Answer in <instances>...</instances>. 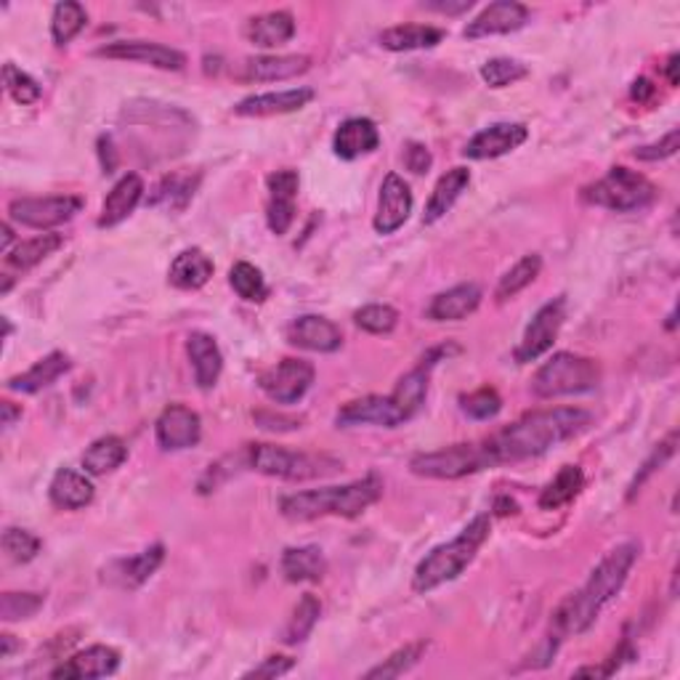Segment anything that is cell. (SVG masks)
Masks as SVG:
<instances>
[{"label":"cell","instance_id":"f5cc1de1","mask_svg":"<svg viewBox=\"0 0 680 680\" xmlns=\"http://www.w3.org/2000/svg\"><path fill=\"white\" fill-rule=\"evenodd\" d=\"M678 147H680V131L672 128L670 134L659 138L657 144H646V147H638L633 155L644 162H657V160H667V157L676 155Z\"/></svg>","mask_w":680,"mask_h":680},{"label":"cell","instance_id":"30bf717a","mask_svg":"<svg viewBox=\"0 0 680 680\" xmlns=\"http://www.w3.org/2000/svg\"><path fill=\"white\" fill-rule=\"evenodd\" d=\"M83 211V200L72 194L61 197H22L9 205V216L16 224L30 226V229H54V226L67 224Z\"/></svg>","mask_w":680,"mask_h":680},{"label":"cell","instance_id":"ee69618b","mask_svg":"<svg viewBox=\"0 0 680 680\" xmlns=\"http://www.w3.org/2000/svg\"><path fill=\"white\" fill-rule=\"evenodd\" d=\"M428 648V644H409L405 648H399V651H394L392 657L383 659L381 665L373 667V670L367 672L370 680H377V678H399L405 676L407 670H412L415 665L420 662V657H423V651Z\"/></svg>","mask_w":680,"mask_h":680},{"label":"cell","instance_id":"11a10c76","mask_svg":"<svg viewBox=\"0 0 680 680\" xmlns=\"http://www.w3.org/2000/svg\"><path fill=\"white\" fill-rule=\"evenodd\" d=\"M431 162H433V157H431V152H428V149L423 147V144H407L405 147V166H407V170H412V173H426L428 168H431Z\"/></svg>","mask_w":680,"mask_h":680},{"label":"cell","instance_id":"d4e9b609","mask_svg":"<svg viewBox=\"0 0 680 680\" xmlns=\"http://www.w3.org/2000/svg\"><path fill=\"white\" fill-rule=\"evenodd\" d=\"M120 654L112 646H91L69 657L65 665L52 670V678H106L115 676Z\"/></svg>","mask_w":680,"mask_h":680},{"label":"cell","instance_id":"816d5d0a","mask_svg":"<svg viewBox=\"0 0 680 680\" xmlns=\"http://www.w3.org/2000/svg\"><path fill=\"white\" fill-rule=\"evenodd\" d=\"M676 444H678V433H676V431H672V433H670V437H667V439H665V442H662V444H659V446H657V450H654V452H651V457H648V460H646V463H644V468H641V471H638V476H635V478H633V484H630V495H627V497H630V500H633V497H635V492H638V489H641V487H644V484H646V478H648V476H651V474H654V471H657V468H662V465L667 463V460H670L672 455H676Z\"/></svg>","mask_w":680,"mask_h":680},{"label":"cell","instance_id":"c3c4849f","mask_svg":"<svg viewBox=\"0 0 680 680\" xmlns=\"http://www.w3.org/2000/svg\"><path fill=\"white\" fill-rule=\"evenodd\" d=\"M41 540L33 532H27V529L9 526L3 532V551L14 564H30L41 553Z\"/></svg>","mask_w":680,"mask_h":680},{"label":"cell","instance_id":"4dcf8cb0","mask_svg":"<svg viewBox=\"0 0 680 680\" xmlns=\"http://www.w3.org/2000/svg\"><path fill=\"white\" fill-rule=\"evenodd\" d=\"M197 186H200V173H192V170H175V173H168L166 179L152 189L149 205L162 207V211L170 213H179L192 203Z\"/></svg>","mask_w":680,"mask_h":680},{"label":"cell","instance_id":"db71d44e","mask_svg":"<svg viewBox=\"0 0 680 680\" xmlns=\"http://www.w3.org/2000/svg\"><path fill=\"white\" fill-rule=\"evenodd\" d=\"M295 667V662L290 657H267L261 665L253 667V670L245 672V678H280L285 676Z\"/></svg>","mask_w":680,"mask_h":680},{"label":"cell","instance_id":"7402d4cb","mask_svg":"<svg viewBox=\"0 0 680 680\" xmlns=\"http://www.w3.org/2000/svg\"><path fill=\"white\" fill-rule=\"evenodd\" d=\"M446 354V349H433L431 354H428L423 362L418 364L415 370H409V373L401 377L399 383H396L392 399L399 405L401 412H405L407 420H412L415 415L420 412V407L426 405V394H428V381H431V370L437 367L439 359H442Z\"/></svg>","mask_w":680,"mask_h":680},{"label":"cell","instance_id":"2e32d148","mask_svg":"<svg viewBox=\"0 0 680 680\" xmlns=\"http://www.w3.org/2000/svg\"><path fill=\"white\" fill-rule=\"evenodd\" d=\"M409 213H412V192H409L407 181L399 173H388L381 186V197H377V213H375V231L377 235H394L407 224Z\"/></svg>","mask_w":680,"mask_h":680},{"label":"cell","instance_id":"5bb4252c","mask_svg":"<svg viewBox=\"0 0 680 680\" xmlns=\"http://www.w3.org/2000/svg\"><path fill=\"white\" fill-rule=\"evenodd\" d=\"M97 56L104 59H120V61H138V65H149L157 69H168V72H181L186 67V56L170 46H160V43L147 41H117L110 46L99 48Z\"/></svg>","mask_w":680,"mask_h":680},{"label":"cell","instance_id":"d590c367","mask_svg":"<svg viewBox=\"0 0 680 680\" xmlns=\"http://www.w3.org/2000/svg\"><path fill=\"white\" fill-rule=\"evenodd\" d=\"M444 30L428 27V24H399L381 35V46L388 52H423L444 41Z\"/></svg>","mask_w":680,"mask_h":680},{"label":"cell","instance_id":"7dc6e473","mask_svg":"<svg viewBox=\"0 0 680 680\" xmlns=\"http://www.w3.org/2000/svg\"><path fill=\"white\" fill-rule=\"evenodd\" d=\"M526 65H521L519 59H508V56H497V59H489L487 65L481 67V78L489 88L513 86L519 83L521 78H526Z\"/></svg>","mask_w":680,"mask_h":680},{"label":"cell","instance_id":"6125c7cd","mask_svg":"<svg viewBox=\"0 0 680 680\" xmlns=\"http://www.w3.org/2000/svg\"><path fill=\"white\" fill-rule=\"evenodd\" d=\"M3 242H0V250H3L5 256L11 253V242H14V229H11V224H3Z\"/></svg>","mask_w":680,"mask_h":680},{"label":"cell","instance_id":"9c48e42d","mask_svg":"<svg viewBox=\"0 0 680 680\" xmlns=\"http://www.w3.org/2000/svg\"><path fill=\"white\" fill-rule=\"evenodd\" d=\"M314 364L304 359H282L258 377V386L276 405H295L308 394L314 383Z\"/></svg>","mask_w":680,"mask_h":680},{"label":"cell","instance_id":"4fadbf2b","mask_svg":"<svg viewBox=\"0 0 680 680\" xmlns=\"http://www.w3.org/2000/svg\"><path fill=\"white\" fill-rule=\"evenodd\" d=\"M336 423L340 428H356V426L399 428L407 423V418L392 396H364V399L349 401L345 407H340L336 415Z\"/></svg>","mask_w":680,"mask_h":680},{"label":"cell","instance_id":"8d00e7d4","mask_svg":"<svg viewBox=\"0 0 680 680\" xmlns=\"http://www.w3.org/2000/svg\"><path fill=\"white\" fill-rule=\"evenodd\" d=\"M61 245H65L61 235H37L33 239H24L5 256V267L16 269V272H30L37 263L46 261L48 256H54Z\"/></svg>","mask_w":680,"mask_h":680},{"label":"cell","instance_id":"f1b7e54d","mask_svg":"<svg viewBox=\"0 0 680 680\" xmlns=\"http://www.w3.org/2000/svg\"><path fill=\"white\" fill-rule=\"evenodd\" d=\"M468 184H471V170L468 168L446 170L442 179L437 181V186H433L431 197H428L423 224L431 226V224L442 222L446 213L452 211V205H455L460 200V194L468 189Z\"/></svg>","mask_w":680,"mask_h":680},{"label":"cell","instance_id":"44dd1931","mask_svg":"<svg viewBox=\"0 0 680 680\" xmlns=\"http://www.w3.org/2000/svg\"><path fill=\"white\" fill-rule=\"evenodd\" d=\"M287 340L298 349L317 351V354H332L343 345V332L336 322L319 317V314H304L287 327Z\"/></svg>","mask_w":680,"mask_h":680},{"label":"cell","instance_id":"f6af8a7d","mask_svg":"<svg viewBox=\"0 0 680 680\" xmlns=\"http://www.w3.org/2000/svg\"><path fill=\"white\" fill-rule=\"evenodd\" d=\"M3 83H5V91H9V97L14 99L16 104H35L37 99L43 97V88L33 75H27L24 69L11 65V61L3 67Z\"/></svg>","mask_w":680,"mask_h":680},{"label":"cell","instance_id":"cb8c5ba5","mask_svg":"<svg viewBox=\"0 0 680 680\" xmlns=\"http://www.w3.org/2000/svg\"><path fill=\"white\" fill-rule=\"evenodd\" d=\"M314 99L311 88H290V91L276 93H258V97L242 99L235 106V115L239 117H272V115H287V112H298Z\"/></svg>","mask_w":680,"mask_h":680},{"label":"cell","instance_id":"94428289","mask_svg":"<svg viewBox=\"0 0 680 680\" xmlns=\"http://www.w3.org/2000/svg\"><path fill=\"white\" fill-rule=\"evenodd\" d=\"M0 644H3V651H0V657H3V659H11V654L16 651V641H14V635L3 633V635H0Z\"/></svg>","mask_w":680,"mask_h":680},{"label":"cell","instance_id":"484cf974","mask_svg":"<svg viewBox=\"0 0 680 680\" xmlns=\"http://www.w3.org/2000/svg\"><path fill=\"white\" fill-rule=\"evenodd\" d=\"M478 304H481V287L474 285V282H465V285H455L439 293L428 304V319H433V322H460V319L471 317Z\"/></svg>","mask_w":680,"mask_h":680},{"label":"cell","instance_id":"bcb514c9","mask_svg":"<svg viewBox=\"0 0 680 680\" xmlns=\"http://www.w3.org/2000/svg\"><path fill=\"white\" fill-rule=\"evenodd\" d=\"M354 322L362 327L364 332H373V336H388L399 325V311L394 306L386 304H373L359 308L354 314Z\"/></svg>","mask_w":680,"mask_h":680},{"label":"cell","instance_id":"836d02e7","mask_svg":"<svg viewBox=\"0 0 680 680\" xmlns=\"http://www.w3.org/2000/svg\"><path fill=\"white\" fill-rule=\"evenodd\" d=\"M211 276H213V261L200 248L181 250V253L173 258L170 272H168L170 285L179 290L205 287Z\"/></svg>","mask_w":680,"mask_h":680},{"label":"cell","instance_id":"60d3db41","mask_svg":"<svg viewBox=\"0 0 680 680\" xmlns=\"http://www.w3.org/2000/svg\"><path fill=\"white\" fill-rule=\"evenodd\" d=\"M88 14L80 3H72V0H65L54 9L52 16V35L56 46H67L69 41H75L80 33L86 30Z\"/></svg>","mask_w":680,"mask_h":680},{"label":"cell","instance_id":"d6986e66","mask_svg":"<svg viewBox=\"0 0 680 680\" xmlns=\"http://www.w3.org/2000/svg\"><path fill=\"white\" fill-rule=\"evenodd\" d=\"M529 22V9L524 3H515V0H497L489 3L487 9L478 14L474 22H468V27L463 30V35L468 41H478V37H492V35H508L521 30Z\"/></svg>","mask_w":680,"mask_h":680},{"label":"cell","instance_id":"f546056e","mask_svg":"<svg viewBox=\"0 0 680 680\" xmlns=\"http://www.w3.org/2000/svg\"><path fill=\"white\" fill-rule=\"evenodd\" d=\"M295 35V19L287 11H269V14L248 19L245 37L258 48H280Z\"/></svg>","mask_w":680,"mask_h":680},{"label":"cell","instance_id":"d6a6232c","mask_svg":"<svg viewBox=\"0 0 680 680\" xmlns=\"http://www.w3.org/2000/svg\"><path fill=\"white\" fill-rule=\"evenodd\" d=\"M48 497L56 508L61 510H80L91 506L93 500V484L86 474H78L72 468L56 471L48 487Z\"/></svg>","mask_w":680,"mask_h":680},{"label":"cell","instance_id":"6da1fadb","mask_svg":"<svg viewBox=\"0 0 680 680\" xmlns=\"http://www.w3.org/2000/svg\"><path fill=\"white\" fill-rule=\"evenodd\" d=\"M593 415L579 407H556L529 412L513 426L502 428L492 439H487L489 457L495 465L519 463V460L540 457L553 446L569 442L571 437L582 433L590 426Z\"/></svg>","mask_w":680,"mask_h":680},{"label":"cell","instance_id":"9a60e30c","mask_svg":"<svg viewBox=\"0 0 680 680\" xmlns=\"http://www.w3.org/2000/svg\"><path fill=\"white\" fill-rule=\"evenodd\" d=\"M269 186V205H267V224L276 237L287 235V229L295 222V197H298V170H276L267 179Z\"/></svg>","mask_w":680,"mask_h":680},{"label":"cell","instance_id":"52a82bcc","mask_svg":"<svg viewBox=\"0 0 680 680\" xmlns=\"http://www.w3.org/2000/svg\"><path fill=\"white\" fill-rule=\"evenodd\" d=\"M248 468L263 476L282 478V481H308L338 471L340 465L327 455H308V452H293L274 444H250Z\"/></svg>","mask_w":680,"mask_h":680},{"label":"cell","instance_id":"8992f818","mask_svg":"<svg viewBox=\"0 0 680 680\" xmlns=\"http://www.w3.org/2000/svg\"><path fill=\"white\" fill-rule=\"evenodd\" d=\"M582 200L614 213L644 211L657 200V186L638 170L616 166L601 181L582 189Z\"/></svg>","mask_w":680,"mask_h":680},{"label":"cell","instance_id":"f35d334b","mask_svg":"<svg viewBox=\"0 0 680 680\" xmlns=\"http://www.w3.org/2000/svg\"><path fill=\"white\" fill-rule=\"evenodd\" d=\"M582 487H585L582 468H579V465H564V468L556 474V478L543 489V495H540V508L556 510L562 506H569Z\"/></svg>","mask_w":680,"mask_h":680},{"label":"cell","instance_id":"7a4b0ae2","mask_svg":"<svg viewBox=\"0 0 680 680\" xmlns=\"http://www.w3.org/2000/svg\"><path fill=\"white\" fill-rule=\"evenodd\" d=\"M638 545L625 543L616 545L614 551H609L607 556H603V562L596 566L588 582H585L575 596L566 598L562 607L556 609V614H553L556 638L579 635L593 627V622L598 620V614L603 612V607H609L622 590V585L627 582L630 569L638 562Z\"/></svg>","mask_w":680,"mask_h":680},{"label":"cell","instance_id":"ab89813d","mask_svg":"<svg viewBox=\"0 0 680 680\" xmlns=\"http://www.w3.org/2000/svg\"><path fill=\"white\" fill-rule=\"evenodd\" d=\"M319 614H322V603H319V598L306 593L298 601V607L293 609V614H290L285 633H282V641H285L287 646L304 644L308 635H311L314 625L319 622Z\"/></svg>","mask_w":680,"mask_h":680},{"label":"cell","instance_id":"9f6ffc18","mask_svg":"<svg viewBox=\"0 0 680 680\" xmlns=\"http://www.w3.org/2000/svg\"><path fill=\"white\" fill-rule=\"evenodd\" d=\"M426 9L439 11V14H463V11H471V0H460V3H444V0H431V3H423Z\"/></svg>","mask_w":680,"mask_h":680},{"label":"cell","instance_id":"1f68e13d","mask_svg":"<svg viewBox=\"0 0 680 680\" xmlns=\"http://www.w3.org/2000/svg\"><path fill=\"white\" fill-rule=\"evenodd\" d=\"M69 367H72L69 356L61 354V351H54V354H48L46 359H41V362H35L27 373L11 377L5 386H9V392L37 394V392H43V388L54 386L61 375L69 373Z\"/></svg>","mask_w":680,"mask_h":680},{"label":"cell","instance_id":"83f0119b","mask_svg":"<svg viewBox=\"0 0 680 680\" xmlns=\"http://www.w3.org/2000/svg\"><path fill=\"white\" fill-rule=\"evenodd\" d=\"M144 197V181L138 173H125L123 179L112 186V192L106 194L102 205V216H99V226L102 229H112V226L123 224L131 213L136 211V205Z\"/></svg>","mask_w":680,"mask_h":680},{"label":"cell","instance_id":"3957f363","mask_svg":"<svg viewBox=\"0 0 680 680\" xmlns=\"http://www.w3.org/2000/svg\"><path fill=\"white\" fill-rule=\"evenodd\" d=\"M383 497V478L377 474H367L359 481L343 484V487H325L308 489V492H295L282 497L280 510L287 521H314L325 515H340V519H354L364 513L370 506H375Z\"/></svg>","mask_w":680,"mask_h":680},{"label":"cell","instance_id":"b9f144b4","mask_svg":"<svg viewBox=\"0 0 680 680\" xmlns=\"http://www.w3.org/2000/svg\"><path fill=\"white\" fill-rule=\"evenodd\" d=\"M540 272H543V258H540L537 253L532 256H524L519 263H515L510 272L502 276L500 285H497V301H508V298H515V295L521 293V290H526L529 285H532L534 280H537Z\"/></svg>","mask_w":680,"mask_h":680},{"label":"cell","instance_id":"6f0895ef","mask_svg":"<svg viewBox=\"0 0 680 680\" xmlns=\"http://www.w3.org/2000/svg\"><path fill=\"white\" fill-rule=\"evenodd\" d=\"M651 97H654V86H651V80H646V78L635 80V83H633V99H635V102L646 104L648 99H651Z\"/></svg>","mask_w":680,"mask_h":680},{"label":"cell","instance_id":"681fc988","mask_svg":"<svg viewBox=\"0 0 680 680\" xmlns=\"http://www.w3.org/2000/svg\"><path fill=\"white\" fill-rule=\"evenodd\" d=\"M460 407H463V412L468 415V418L492 420L500 415L502 399L495 388H478V392L463 396V399H460Z\"/></svg>","mask_w":680,"mask_h":680},{"label":"cell","instance_id":"277c9868","mask_svg":"<svg viewBox=\"0 0 680 680\" xmlns=\"http://www.w3.org/2000/svg\"><path fill=\"white\" fill-rule=\"evenodd\" d=\"M489 532H492V519H489L487 513H481L476 515L452 543L433 547L423 562L418 564V569H415V593H431V590L442 588V585L463 575V571L474 564L478 547L487 543Z\"/></svg>","mask_w":680,"mask_h":680},{"label":"cell","instance_id":"ba28073f","mask_svg":"<svg viewBox=\"0 0 680 680\" xmlns=\"http://www.w3.org/2000/svg\"><path fill=\"white\" fill-rule=\"evenodd\" d=\"M484 468H495L492 457H489L487 444H452L446 450L423 452L415 455L409 463V471L415 476L423 478H442V481H452V478H463L471 474H478Z\"/></svg>","mask_w":680,"mask_h":680},{"label":"cell","instance_id":"f907efd6","mask_svg":"<svg viewBox=\"0 0 680 680\" xmlns=\"http://www.w3.org/2000/svg\"><path fill=\"white\" fill-rule=\"evenodd\" d=\"M43 603H46V596L41 593H3V598H0V616L5 622L27 620V616L37 614Z\"/></svg>","mask_w":680,"mask_h":680},{"label":"cell","instance_id":"7bdbcfd3","mask_svg":"<svg viewBox=\"0 0 680 680\" xmlns=\"http://www.w3.org/2000/svg\"><path fill=\"white\" fill-rule=\"evenodd\" d=\"M229 285L235 287V293L239 295V298L250 301V304H261V301H267V295H269V285H267V280H263L261 269H256L253 263H248V261H239L231 267Z\"/></svg>","mask_w":680,"mask_h":680},{"label":"cell","instance_id":"e575fe53","mask_svg":"<svg viewBox=\"0 0 680 680\" xmlns=\"http://www.w3.org/2000/svg\"><path fill=\"white\" fill-rule=\"evenodd\" d=\"M327 571V562L317 545H301L287 547L282 553V575L287 582H317Z\"/></svg>","mask_w":680,"mask_h":680},{"label":"cell","instance_id":"74e56055","mask_svg":"<svg viewBox=\"0 0 680 680\" xmlns=\"http://www.w3.org/2000/svg\"><path fill=\"white\" fill-rule=\"evenodd\" d=\"M125 457H128V446H125L123 439L102 437L86 450L83 468H86V474H91V476H104L120 468V465L125 463Z\"/></svg>","mask_w":680,"mask_h":680},{"label":"cell","instance_id":"8fae6325","mask_svg":"<svg viewBox=\"0 0 680 680\" xmlns=\"http://www.w3.org/2000/svg\"><path fill=\"white\" fill-rule=\"evenodd\" d=\"M564 319H566V298L562 295V298L551 301V304H545L537 314H534L524 338H521L519 349H515V362L526 364L547 354V351L553 349V343H556L558 332H562Z\"/></svg>","mask_w":680,"mask_h":680},{"label":"cell","instance_id":"91938a15","mask_svg":"<svg viewBox=\"0 0 680 680\" xmlns=\"http://www.w3.org/2000/svg\"><path fill=\"white\" fill-rule=\"evenodd\" d=\"M678 61H680L678 54H672L670 59H667L665 72H667V80H670V86H678Z\"/></svg>","mask_w":680,"mask_h":680},{"label":"cell","instance_id":"603a6c76","mask_svg":"<svg viewBox=\"0 0 680 680\" xmlns=\"http://www.w3.org/2000/svg\"><path fill=\"white\" fill-rule=\"evenodd\" d=\"M381 147V131L370 117H349L338 125L332 136V152L340 160H356V157L375 152Z\"/></svg>","mask_w":680,"mask_h":680},{"label":"cell","instance_id":"5b68a950","mask_svg":"<svg viewBox=\"0 0 680 680\" xmlns=\"http://www.w3.org/2000/svg\"><path fill=\"white\" fill-rule=\"evenodd\" d=\"M601 383V367L588 356L558 351L543 367L537 370L532 381V392L540 399H558V396L588 394Z\"/></svg>","mask_w":680,"mask_h":680},{"label":"cell","instance_id":"7c38bea8","mask_svg":"<svg viewBox=\"0 0 680 680\" xmlns=\"http://www.w3.org/2000/svg\"><path fill=\"white\" fill-rule=\"evenodd\" d=\"M155 437L157 444L166 452H179L189 450V446H197L200 437H203V420L194 409L184 405H170L162 409V415L155 423Z\"/></svg>","mask_w":680,"mask_h":680},{"label":"cell","instance_id":"4316f807","mask_svg":"<svg viewBox=\"0 0 680 680\" xmlns=\"http://www.w3.org/2000/svg\"><path fill=\"white\" fill-rule=\"evenodd\" d=\"M186 354L189 362H192L197 386L205 388V392L216 386L218 377L224 373V356L213 336H207V332H192V336L186 338Z\"/></svg>","mask_w":680,"mask_h":680},{"label":"cell","instance_id":"680465c9","mask_svg":"<svg viewBox=\"0 0 680 680\" xmlns=\"http://www.w3.org/2000/svg\"><path fill=\"white\" fill-rule=\"evenodd\" d=\"M0 412H3V428H11L22 418V407H16L14 401H0Z\"/></svg>","mask_w":680,"mask_h":680},{"label":"cell","instance_id":"ffe728a7","mask_svg":"<svg viewBox=\"0 0 680 680\" xmlns=\"http://www.w3.org/2000/svg\"><path fill=\"white\" fill-rule=\"evenodd\" d=\"M162 562H166V547L152 545L138 556L117 558V562L106 564V569L102 571L104 582L115 585L120 590H136L160 569Z\"/></svg>","mask_w":680,"mask_h":680},{"label":"cell","instance_id":"e0dca14e","mask_svg":"<svg viewBox=\"0 0 680 680\" xmlns=\"http://www.w3.org/2000/svg\"><path fill=\"white\" fill-rule=\"evenodd\" d=\"M308 67H311V59L301 54L253 56L235 69V78L239 83H276V80L298 78V75L308 72Z\"/></svg>","mask_w":680,"mask_h":680},{"label":"cell","instance_id":"ac0fdd59","mask_svg":"<svg viewBox=\"0 0 680 680\" xmlns=\"http://www.w3.org/2000/svg\"><path fill=\"white\" fill-rule=\"evenodd\" d=\"M529 138V128L524 123H495L465 144L463 155L468 160H495L513 149H519Z\"/></svg>","mask_w":680,"mask_h":680}]
</instances>
